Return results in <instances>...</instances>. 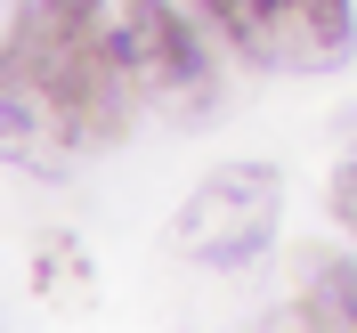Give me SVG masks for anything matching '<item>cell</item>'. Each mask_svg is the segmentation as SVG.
<instances>
[{"label": "cell", "mask_w": 357, "mask_h": 333, "mask_svg": "<svg viewBox=\"0 0 357 333\" xmlns=\"http://www.w3.org/2000/svg\"><path fill=\"white\" fill-rule=\"evenodd\" d=\"M211 57L171 0H17L8 17V155L73 171L138 114H195Z\"/></svg>", "instance_id": "6da1fadb"}, {"label": "cell", "mask_w": 357, "mask_h": 333, "mask_svg": "<svg viewBox=\"0 0 357 333\" xmlns=\"http://www.w3.org/2000/svg\"><path fill=\"white\" fill-rule=\"evenodd\" d=\"M220 24V41L268 73H333L357 49L349 0H195Z\"/></svg>", "instance_id": "7a4b0ae2"}, {"label": "cell", "mask_w": 357, "mask_h": 333, "mask_svg": "<svg viewBox=\"0 0 357 333\" xmlns=\"http://www.w3.org/2000/svg\"><path fill=\"white\" fill-rule=\"evenodd\" d=\"M276 220H284V179L268 163H227V171L195 179V195L171 220V244L203 268H244L276 244Z\"/></svg>", "instance_id": "3957f363"}, {"label": "cell", "mask_w": 357, "mask_h": 333, "mask_svg": "<svg viewBox=\"0 0 357 333\" xmlns=\"http://www.w3.org/2000/svg\"><path fill=\"white\" fill-rule=\"evenodd\" d=\"M301 293H292V325H317V333H357V260H341V252H301Z\"/></svg>", "instance_id": "277c9868"}, {"label": "cell", "mask_w": 357, "mask_h": 333, "mask_svg": "<svg viewBox=\"0 0 357 333\" xmlns=\"http://www.w3.org/2000/svg\"><path fill=\"white\" fill-rule=\"evenodd\" d=\"M333 220L357 236V163H341V171H333Z\"/></svg>", "instance_id": "5b68a950"}, {"label": "cell", "mask_w": 357, "mask_h": 333, "mask_svg": "<svg viewBox=\"0 0 357 333\" xmlns=\"http://www.w3.org/2000/svg\"><path fill=\"white\" fill-rule=\"evenodd\" d=\"M341 138H349V147H357V114H341Z\"/></svg>", "instance_id": "8992f818"}]
</instances>
